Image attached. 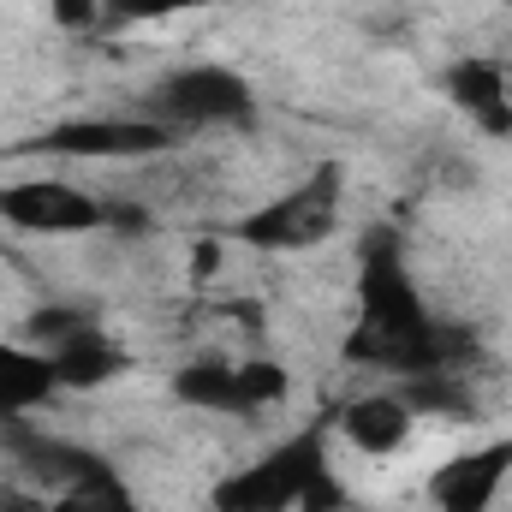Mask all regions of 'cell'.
<instances>
[{
	"label": "cell",
	"mask_w": 512,
	"mask_h": 512,
	"mask_svg": "<svg viewBox=\"0 0 512 512\" xmlns=\"http://www.w3.org/2000/svg\"><path fill=\"white\" fill-rule=\"evenodd\" d=\"M346 358L352 364H376L393 370L399 382L411 376H441L477 358V340L465 328H447L423 310L405 262H399V233L376 227L364 233L358 256V328L346 334Z\"/></svg>",
	"instance_id": "6da1fadb"
},
{
	"label": "cell",
	"mask_w": 512,
	"mask_h": 512,
	"mask_svg": "<svg viewBox=\"0 0 512 512\" xmlns=\"http://www.w3.org/2000/svg\"><path fill=\"white\" fill-rule=\"evenodd\" d=\"M209 507L215 512H340L346 507V489L328 471L322 429H304V435L280 441L268 459L221 477Z\"/></svg>",
	"instance_id": "7a4b0ae2"
},
{
	"label": "cell",
	"mask_w": 512,
	"mask_h": 512,
	"mask_svg": "<svg viewBox=\"0 0 512 512\" xmlns=\"http://www.w3.org/2000/svg\"><path fill=\"white\" fill-rule=\"evenodd\" d=\"M340 197H346V167L340 161H322L292 191H280L268 209L245 215L233 227V239H245L256 251H310V245H322L340 227Z\"/></svg>",
	"instance_id": "3957f363"
},
{
	"label": "cell",
	"mask_w": 512,
	"mask_h": 512,
	"mask_svg": "<svg viewBox=\"0 0 512 512\" xmlns=\"http://www.w3.org/2000/svg\"><path fill=\"white\" fill-rule=\"evenodd\" d=\"M256 114L251 84L233 66H179L143 96V120H161L173 131H203V126H245Z\"/></svg>",
	"instance_id": "277c9868"
},
{
	"label": "cell",
	"mask_w": 512,
	"mask_h": 512,
	"mask_svg": "<svg viewBox=\"0 0 512 512\" xmlns=\"http://www.w3.org/2000/svg\"><path fill=\"white\" fill-rule=\"evenodd\" d=\"M179 131L143 114H84V120H60V126L24 137V155H48V161H143L173 149Z\"/></svg>",
	"instance_id": "5b68a950"
},
{
	"label": "cell",
	"mask_w": 512,
	"mask_h": 512,
	"mask_svg": "<svg viewBox=\"0 0 512 512\" xmlns=\"http://www.w3.org/2000/svg\"><path fill=\"white\" fill-rule=\"evenodd\" d=\"M292 376L274 358H245V364H221V358H197L173 376V399L191 411H221V417H251L262 405L286 399Z\"/></svg>",
	"instance_id": "8992f818"
},
{
	"label": "cell",
	"mask_w": 512,
	"mask_h": 512,
	"mask_svg": "<svg viewBox=\"0 0 512 512\" xmlns=\"http://www.w3.org/2000/svg\"><path fill=\"white\" fill-rule=\"evenodd\" d=\"M0 221L18 227V233L66 239V233H102L108 203H96L90 191H78L66 179H18V185L0 191Z\"/></svg>",
	"instance_id": "52a82bcc"
},
{
	"label": "cell",
	"mask_w": 512,
	"mask_h": 512,
	"mask_svg": "<svg viewBox=\"0 0 512 512\" xmlns=\"http://www.w3.org/2000/svg\"><path fill=\"white\" fill-rule=\"evenodd\" d=\"M507 471H512V441H495V447H477V453L447 459L429 477V495H435L441 512H489L495 489L507 483Z\"/></svg>",
	"instance_id": "ba28073f"
},
{
	"label": "cell",
	"mask_w": 512,
	"mask_h": 512,
	"mask_svg": "<svg viewBox=\"0 0 512 512\" xmlns=\"http://www.w3.org/2000/svg\"><path fill=\"white\" fill-rule=\"evenodd\" d=\"M48 364H54L60 387L90 393V387H108L120 370H126V352H120V340H114V334H102L96 322H84V328H72L66 340H54V346H48Z\"/></svg>",
	"instance_id": "9c48e42d"
},
{
	"label": "cell",
	"mask_w": 512,
	"mask_h": 512,
	"mask_svg": "<svg viewBox=\"0 0 512 512\" xmlns=\"http://www.w3.org/2000/svg\"><path fill=\"white\" fill-rule=\"evenodd\" d=\"M447 96L495 137H512V96H507V72L495 60H453L447 66Z\"/></svg>",
	"instance_id": "30bf717a"
},
{
	"label": "cell",
	"mask_w": 512,
	"mask_h": 512,
	"mask_svg": "<svg viewBox=\"0 0 512 512\" xmlns=\"http://www.w3.org/2000/svg\"><path fill=\"white\" fill-rule=\"evenodd\" d=\"M60 393V376L48 364L42 346H12L0 340V423H18L30 417L36 405H48Z\"/></svg>",
	"instance_id": "8fae6325"
},
{
	"label": "cell",
	"mask_w": 512,
	"mask_h": 512,
	"mask_svg": "<svg viewBox=\"0 0 512 512\" xmlns=\"http://www.w3.org/2000/svg\"><path fill=\"white\" fill-rule=\"evenodd\" d=\"M411 405L399 399V393H364V399H352L346 411H340V429L352 435V447H364V453H393V447H405L411 441Z\"/></svg>",
	"instance_id": "7c38bea8"
},
{
	"label": "cell",
	"mask_w": 512,
	"mask_h": 512,
	"mask_svg": "<svg viewBox=\"0 0 512 512\" xmlns=\"http://www.w3.org/2000/svg\"><path fill=\"white\" fill-rule=\"evenodd\" d=\"M48 512H143L137 507V495L126 489V477L114 471V465H102V471H90L84 483H72V489H60Z\"/></svg>",
	"instance_id": "4fadbf2b"
},
{
	"label": "cell",
	"mask_w": 512,
	"mask_h": 512,
	"mask_svg": "<svg viewBox=\"0 0 512 512\" xmlns=\"http://www.w3.org/2000/svg\"><path fill=\"white\" fill-rule=\"evenodd\" d=\"M399 399L411 405V417H477L471 393H465V382H459L453 370H441V376H411V382H399Z\"/></svg>",
	"instance_id": "5bb4252c"
},
{
	"label": "cell",
	"mask_w": 512,
	"mask_h": 512,
	"mask_svg": "<svg viewBox=\"0 0 512 512\" xmlns=\"http://www.w3.org/2000/svg\"><path fill=\"white\" fill-rule=\"evenodd\" d=\"M84 322H96V316H90L84 304H42V310H36V316L24 322V340L48 352L54 340H66V334H72V328H84Z\"/></svg>",
	"instance_id": "9a60e30c"
},
{
	"label": "cell",
	"mask_w": 512,
	"mask_h": 512,
	"mask_svg": "<svg viewBox=\"0 0 512 512\" xmlns=\"http://www.w3.org/2000/svg\"><path fill=\"white\" fill-rule=\"evenodd\" d=\"M209 0H102V24H155V18H173V12H197Z\"/></svg>",
	"instance_id": "2e32d148"
},
{
	"label": "cell",
	"mask_w": 512,
	"mask_h": 512,
	"mask_svg": "<svg viewBox=\"0 0 512 512\" xmlns=\"http://www.w3.org/2000/svg\"><path fill=\"white\" fill-rule=\"evenodd\" d=\"M48 18L60 30H96L102 24V0H48Z\"/></svg>",
	"instance_id": "e0dca14e"
},
{
	"label": "cell",
	"mask_w": 512,
	"mask_h": 512,
	"mask_svg": "<svg viewBox=\"0 0 512 512\" xmlns=\"http://www.w3.org/2000/svg\"><path fill=\"white\" fill-rule=\"evenodd\" d=\"M0 512H48V501H42V495H24V489H6V483H0Z\"/></svg>",
	"instance_id": "ac0fdd59"
},
{
	"label": "cell",
	"mask_w": 512,
	"mask_h": 512,
	"mask_svg": "<svg viewBox=\"0 0 512 512\" xmlns=\"http://www.w3.org/2000/svg\"><path fill=\"white\" fill-rule=\"evenodd\" d=\"M215 268H221V245H197V251H191V274H197V280L215 274Z\"/></svg>",
	"instance_id": "d6986e66"
}]
</instances>
